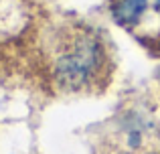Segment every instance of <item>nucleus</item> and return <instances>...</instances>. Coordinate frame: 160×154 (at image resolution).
Here are the masks:
<instances>
[{
	"instance_id": "f257e3e1",
	"label": "nucleus",
	"mask_w": 160,
	"mask_h": 154,
	"mask_svg": "<svg viewBox=\"0 0 160 154\" xmlns=\"http://www.w3.org/2000/svg\"><path fill=\"white\" fill-rule=\"evenodd\" d=\"M67 55L71 57L75 65L83 71H87L89 75H93L99 69V63H102V47L99 43L89 35H81L75 39L73 49H71Z\"/></svg>"
},
{
	"instance_id": "f03ea898",
	"label": "nucleus",
	"mask_w": 160,
	"mask_h": 154,
	"mask_svg": "<svg viewBox=\"0 0 160 154\" xmlns=\"http://www.w3.org/2000/svg\"><path fill=\"white\" fill-rule=\"evenodd\" d=\"M148 8H154L156 12H160V0H122L113 8V18L124 27H134L140 22L142 14Z\"/></svg>"
},
{
	"instance_id": "7ed1b4c3",
	"label": "nucleus",
	"mask_w": 160,
	"mask_h": 154,
	"mask_svg": "<svg viewBox=\"0 0 160 154\" xmlns=\"http://www.w3.org/2000/svg\"><path fill=\"white\" fill-rule=\"evenodd\" d=\"M130 144H132V148H136L138 144H140V136H138V132H132V136H130Z\"/></svg>"
}]
</instances>
